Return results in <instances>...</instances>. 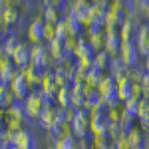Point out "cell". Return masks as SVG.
Returning <instances> with one entry per match:
<instances>
[{
    "instance_id": "32",
    "label": "cell",
    "mask_w": 149,
    "mask_h": 149,
    "mask_svg": "<svg viewBox=\"0 0 149 149\" xmlns=\"http://www.w3.org/2000/svg\"><path fill=\"white\" fill-rule=\"evenodd\" d=\"M107 137L111 139V141H117V139L125 137V131H123L121 123H109V127H107Z\"/></svg>"
},
{
    "instance_id": "28",
    "label": "cell",
    "mask_w": 149,
    "mask_h": 149,
    "mask_svg": "<svg viewBox=\"0 0 149 149\" xmlns=\"http://www.w3.org/2000/svg\"><path fill=\"white\" fill-rule=\"evenodd\" d=\"M107 119H109V123H121V119H123V103L109 105V109H107Z\"/></svg>"
},
{
    "instance_id": "45",
    "label": "cell",
    "mask_w": 149,
    "mask_h": 149,
    "mask_svg": "<svg viewBox=\"0 0 149 149\" xmlns=\"http://www.w3.org/2000/svg\"><path fill=\"white\" fill-rule=\"evenodd\" d=\"M12 64V60H10V56H6L4 52H0V72L6 68V66H10Z\"/></svg>"
},
{
    "instance_id": "47",
    "label": "cell",
    "mask_w": 149,
    "mask_h": 149,
    "mask_svg": "<svg viewBox=\"0 0 149 149\" xmlns=\"http://www.w3.org/2000/svg\"><path fill=\"white\" fill-rule=\"evenodd\" d=\"M4 133H6V129H0V143H2V139H4Z\"/></svg>"
},
{
    "instance_id": "16",
    "label": "cell",
    "mask_w": 149,
    "mask_h": 149,
    "mask_svg": "<svg viewBox=\"0 0 149 149\" xmlns=\"http://www.w3.org/2000/svg\"><path fill=\"white\" fill-rule=\"evenodd\" d=\"M133 97V81H129V78L117 81V100L119 103H125L127 100Z\"/></svg>"
},
{
    "instance_id": "13",
    "label": "cell",
    "mask_w": 149,
    "mask_h": 149,
    "mask_svg": "<svg viewBox=\"0 0 149 149\" xmlns=\"http://www.w3.org/2000/svg\"><path fill=\"white\" fill-rule=\"evenodd\" d=\"M135 46H137L139 54H141V58H147L149 56V24L143 22L141 26H139L137 34H135Z\"/></svg>"
},
{
    "instance_id": "43",
    "label": "cell",
    "mask_w": 149,
    "mask_h": 149,
    "mask_svg": "<svg viewBox=\"0 0 149 149\" xmlns=\"http://www.w3.org/2000/svg\"><path fill=\"white\" fill-rule=\"evenodd\" d=\"M42 4L44 6H54V8H60L62 10V6L66 4V0H42Z\"/></svg>"
},
{
    "instance_id": "49",
    "label": "cell",
    "mask_w": 149,
    "mask_h": 149,
    "mask_svg": "<svg viewBox=\"0 0 149 149\" xmlns=\"http://www.w3.org/2000/svg\"><path fill=\"white\" fill-rule=\"evenodd\" d=\"M143 149H149V139L145 141V145H143Z\"/></svg>"
},
{
    "instance_id": "10",
    "label": "cell",
    "mask_w": 149,
    "mask_h": 149,
    "mask_svg": "<svg viewBox=\"0 0 149 149\" xmlns=\"http://www.w3.org/2000/svg\"><path fill=\"white\" fill-rule=\"evenodd\" d=\"M10 90H12V93L16 95V100H18V102H24V100L32 93V86L28 84V80L24 78V74L20 72V74L14 78V81L10 84Z\"/></svg>"
},
{
    "instance_id": "2",
    "label": "cell",
    "mask_w": 149,
    "mask_h": 149,
    "mask_svg": "<svg viewBox=\"0 0 149 149\" xmlns=\"http://www.w3.org/2000/svg\"><path fill=\"white\" fill-rule=\"evenodd\" d=\"M90 121H92V115L86 107L76 109V117L72 121V131H74V137L76 139H93L92 137V129H90Z\"/></svg>"
},
{
    "instance_id": "34",
    "label": "cell",
    "mask_w": 149,
    "mask_h": 149,
    "mask_svg": "<svg viewBox=\"0 0 149 149\" xmlns=\"http://www.w3.org/2000/svg\"><path fill=\"white\" fill-rule=\"evenodd\" d=\"M113 143L107 135H100V137H93V149H113Z\"/></svg>"
},
{
    "instance_id": "18",
    "label": "cell",
    "mask_w": 149,
    "mask_h": 149,
    "mask_svg": "<svg viewBox=\"0 0 149 149\" xmlns=\"http://www.w3.org/2000/svg\"><path fill=\"white\" fill-rule=\"evenodd\" d=\"M86 84H74L72 86V107L81 109L86 105V92H84Z\"/></svg>"
},
{
    "instance_id": "7",
    "label": "cell",
    "mask_w": 149,
    "mask_h": 149,
    "mask_svg": "<svg viewBox=\"0 0 149 149\" xmlns=\"http://www.w3.org/2000/svg\"><path fill=\"white\" fill-rule=\"evenodd\" d=\"M119 58H121V60L125 62V66H129V68L141 66V60H143L133 40H129V42H123V44H121V52H119Z\"/></svg>"
},
{
    "instance_id": "3",
    "label": "cell",
    "mask_w": 149,
    "mask_h": 149,
    "mask_svg": "<svg viewBox=\"0 0 149 149\" xmlns=\"http://www.w3.org/2000/svg\"><path fill=\"white\" fill-rule=\"evenodd\" d=\"M46 107H48L46 97H44V93L40 92V90H32V93L24 100V109H26L28 119H36L38 121Z\"/></svg>"
},
{
    "instance_id": "24",
    "label": "cell",
    "mask_w": 149,
    "mask_h": 149,
    "mask_svg": "<svg viewBox=\"0 0 149 149\" xmlns=\"http://www.w3.org/2000/svg\"><path fill=\"white\" fill-rule=\"evenodd\" d=\"M58 68L62 70V72L68 76L70 80H74V76H76V72H78V60H76L74 56H70V58H66V60H64Z\"/></svg>"
},
{
    "instance_id": "11",
    "label": "cell",
    "mask_w": 149,
    "mask_h": 149,
    "mask_svg": "<svg viewBox=\"0 0 149 149\" xmlns=\"http://www.w3.org/2000/svg\"><path fill=\"white\" fill-rule=\"evenodd\" d=\"M22 74H24V78L28 80V84L32 86V90H40V86L44 81V76H46V70L36 66V64H30Z\"/></svg>"
},
{
    "instance_id": "27",
    "label": "cell",
    "mask_w": 149,
    "mask_h": 149,
    "mask_svg": "<svg viewBox=\"0 0 149 149\" xmlns=\"http://www.w3.org/2000/svg\"><path fill=\"white\" fill-rule=\"evenodd\" d=\"M54 107H56V105L46 107V109H44V113L40 115V119H38V125L42 127V129H46V131L54 125Z\"/></svg>"
},
{
    "instance_id": "8",
    "label": "cell",
    "mask_w": 149,
    "mask_h": 149,
    "mask_svg": "<svg viewBox=\"0 0 149 149\" xmlns=\"http://www.w3.org/2000/svg\"><path fill=\"white\" fill-rule=\"evenodd\" d=\"M44 30H46V20L40 14V16H36L34 20L28 24V30H26L28 42L30 44H42L44 42Z\"/></svg>"
},
{
    "instance_id": "31",
    "label": "cell",
    "mask_w": 149,
    "mask_h": 149,
    "mask_svg": "<svg viewBox=\"0 0 149 149\" xmlns=\"http://www.w3.org/2000/svg\"><path fill=\"white\" fill-rule=\"evenodd\" d=\"M105 32H100V34H93L92 38H88L90 40V44H92V48L95 50V54L97 52H102V50H105Z\"/></svg>"
},
{
    "instance_id": "41",
    "label": "cell",
    "mask_w": 149,
    "mask_h": 149,
    "mask_svg": "<svg viewBox=\"0 0 149 149\" xmlns=\"http://www.w3.org/2000/svg\"><path fill=\"white\" fill-rule=\"evenodd\" d=\"M76 149H93V139H78Z\"/></svg>"
},
{
    "instance_id": "40",
    "label": "cell",
    "mask_w": 149,
    "mask_h": 149,
    "mask_svg": "<svg viewBox=\"0 0 149 149\" xmlns=\"http://www.w3.org/2000/svg\"><path fill=\"white\" fill-rule=\"evenodd\" d=\"M76 46H78V38H72V36H70L68 40H66V52H68V56H74Z\"/></svg>"
},
{
    "instance_id": "15",
    "label": "cell",
    "mask_w": 149,
    "mask_h": 149,
    "mask_svg": "<svg viewBox=\"0 0 149 149\" xmlns=\"http://www.w3.org/2000/svg\"><path fill=\"white\" fill-rule=\"evenodd\" d=\"M107 74H109L115 81H119V80H123V78H127L129 66H125V62H123L119 56H115L113 60H111V66H109V70H107Z\"/></svg>"
},
{
    "instance_id": "42",
    "label": "cell",
    "mask_w": 149,
    "mask_h": 149,
    "mask_svg": "<svg viewBox=\"0 0 149 149\" xmlns=\"http://www.w3.org/2000/svg\"><path fill=\"white\" fill-rule=\"evenodd\" d=\"M93 4L103 12H107L109 8H111V0H93Z\"/></svg>"
},
{
    "instance_id": "20",
    "label": "cell",
    "mask_w": 149,
    "mask_h": 149,
    "mask_svg": "<svg viewBox=\"0 0 149 149\" xmlns=\"http://www.w3.org/2000/svg\"><path fill=\"white\" fill-rule=\"evenodd\" d=\"M20 46V38L16 34H12V36H8V38H4L2 40V44H0V52H4L6 56H10V60H12V54L16 52V48Z\"/></svg>"
},
{
    "instance_id": "48",
    "label": "cell",
    "mask_w": 149,
    "mask_h": 149,
    "mask_svg": "<svg viewBox=\"0 0 149 149\" xmlns=\"http://www.w3.org/2000/svg\"><path fill=\"white\" fill-rule=\"evenodd\" d=\"M46 149H56V145H54V143H50V145H48Z\"/></svg>"
},
{
    "instance_id": "30",
    "label": "cell",
    "mask_w": 149,
    "mask_h": 149,
    "mask_svg": "<svg viewBox=\"0 0 149 149\" xmlns=\"http://www.w3.org/2000/svg\"><path fill=\"white\" fill-rule=\"evenodd\" d=\"M16 102H18V100H16V95L12 93L10 88L0 93V109H8V107H12Z\"/></svg>"
},
{
    "instance_id": "39",
    "label": "cell",
    "mask_w": 149,
    "mask_h": 149,
    "mask_svg": "<svg viewBox=\"0 0 149 149\" xmlns=\"http://www.w3.org/2000/svg\"><path fill=\"white\" fill-rule=\"evenodd\" d=\"M54 38H56V26L46 22V30H44V42L48 44V42H52Z\"/></svg>"
},
{
    "instance_id": "38",
    "label": "cell",
    "mask_w": 149,
    "mask_h": 149,
    "mask_svg": "<svg viewBox=\"0 0 149 149\" xmlns=\"http://www.w3.org/2000/svg\"><path fill=\"white\" fill-rule=\"evenodd\" d=\"M56 36H58V38H62V40H68V38H70V32H68V26H66V20H62V22L56 24Z\"/></svg>"
},
{
    "instance_id": "19",
    "label": "cell",
    "mask_w": 149,
    "mask_h": 149,
    "mask_svg": "<svg viewBox=\"0 0 149 149\" xmlns=\"http://www.w3.org/2000/svg\"><path fill=\"white\" fill-rule=\"evenodd\" d=\"M84 92H86V109L88 111H92L93 107L97 105V103L102 102V97H100V92H97V88H93V86H88L86 84V88H84Z\"/></svg>"
},
{
    "instance_id": "33",
    "label": "cell",
    "mask_w": 149,
    "mask_h": 149,
    "mask_svg": "<svg viewBox=\"0 0 149 149\" xmlns=\"http://www.w3.org/2000/svg\"><path fill=\"white\" fill-rule=\"evenodd\" d=\"M127 78H129V81H133V84H141V81H143V78H145V70L141 68V66L129 68V74H127Z\"/></svg>"
},
{
    "instance_id": "37",
    "label": "cell",
    "mask_w": 149,
    "mask_h": 149,
    "mask_svg": "<svg viewBox=\"0 0 149 149\" xmlns=\"http://www.w3.org/2000/svg\"><path fill=\"white\" fill-rule=\"evenodd\" d=\"M137 119H145V121H149V100H141V102H139Z\"/></svg>"
},
{
    "instance_id": "17",
    "label": "cell",
    "mask_w": 149,
    "mask_h": 149,
    "mask_svg": "<svg viewBox=\"0 0 149 149\" xmlns=\"http://www.w3.org/2000/svg\"><path fill=\"white\" fill-rule=\"evenodd\" d=\"M147 135H145V131L141 129L139 125H135L129 133H127V141H129V145H131V149H139L145 145V141H147Z\"/></svg>"
},
{
    "instance_id": "5",
    "label": "cell",
    "mask_w": 149,
    "mask_h": 149,
    "mask_svg": "<svg viewBox=\"0 0 149 149\" xmlns=\"http://www.w3.org/2000/svg\"><path fill=\"white\" fill-rule=\"evenodd\" d=\"M97 92H100L102 102H105L107 105H115V103H119V100H117V81H115L109 74L103 76L102 84L97 86Z\"/></svg>"
},
{
    "instance_id": "9",
    "label": "cell",
    "mask_w": 149,
    "mask_h": 149,
    "mask_svg": "<svg viewBox=\"0 0 149 149\" xmlns=\"http://www.w3.org/2000/svg\"><path fill=\"white\" fill-rule=\"evenodd\" d=\"M12 64L20 70V72H24V70L32 64V58H30V44L20 42V46L16 48V52L12 54Z\"/></svg>"
},
{
    "instance_id": "46",
    "label": "cell",
    "mask_w": 149,
    "mask_h": 149,
    "mask_svg": "<svg viewBox=\"0 0 149 149\" xmlns=\"http://www.w3.org/2000/svg\"><path fill=\"white\" fill-rule=\"evenodd\" d=\"M0 129H6V113H4V109H0Z\"/></svg>"
},
{
    "instance_id": "4",
    "label": "cell",
    "mask_w": 149,
    "mask_h": 149,
    "mask_svg": "<svg viewBox=\"0 0 149 149\" xmlns=\"http://www.w3.org/2000/svg\"><path fill=\"white\" fill-rule=\"evenodd\" d=\"M30 58H32V64H36V66H40L44 70L54 68V58H52V52H50L46 42L30 44Z\"/></svg>"
},
{
    "instance_id": "22",
    "label": "cell",
    "mask_w": 149,
    "mask_h": 149,
    "mask_svg": "<svg viewBox=\"0 0 149 149\" xmlns=\"http://www.w3.org/2000/svg\"><path fill=\"white\" fill-rule=\"evenodd\" d=\"M111 60H113V56H109L105 50H102V52H97L95 58H93V66L107 74V70H109V66H111Z\"/></svg>"
},
{
    "instance_id": "36",
    "label": "cell",
    "mask_w": 149,
    "mask_h": 149,
    "mask_svg": "<svg viewBox=\"0 0 149 149\" xmlns=\"http://www.w3.org/2000/svg\"><path fill=\"white\" fill-rule=\"evenodd\" d=\"M100 32H103V26L97 24V22H92V24H88V26L84 28V36H86V38H92L93 34H100Z\"/></svg>"
},
{
    "instance_id": "44",
    "label": "cell",
    "mask_w": 149,
    "mask_h": 149,
    "mask_svg": "<svg viewBox=\"0 0 149 149\" xmlns=\"http://www.w3.org/2000/svg\"><path fill=\"white\" fill-rule=\"evenodd\" d=\"M141 88H143V100H149V74H145V78L141 81Z\"/></svg>"
},
{
    "instance_id": "14",
    "label": "cell",
    "mask_w": 149,
    "mask_h": 149,
    "mask_svg": "<svg viewBox=\"0 0 149 149\" xmlns=\"http://www.w3.org/2000/svg\"><path fill=\"white\" fill-rule=\"evenodd\" d=\"M16 147L20 149H38V139L30 129H20L18 135H16Z\"/></svg>"
},
{
    "instance_id": "23",
    "label": "cell",
    "mask_w": 149,
    "mask_h": 149,
    "mask_svg": "<svg viewBox=\"0 0 149 149\" xmlns=\"http://www.w3.org/2000/svg\"><path fill=\"white\" fill-rule=\"evenodd\" d=\"M66 26H68V32H70L72 38H81V36H84V24H81L76 16L66 18Z\"/></svg>"
},
{
    "instance_id": "12",
    "label": "cell",
    "mask_w": 149,
    "mask_h": 149,
    "mask_svg": "<svg viewBox=\"0 0 149 149\" xmlns=\"http://www.w3.org/2000/svg\"><path fill=\"white\" fill-rule=\"evenodd\" d=\"M90 115H92V121H90L92 137L107 135V127H109V119H107V113H90Z\"/></svg>"
},
{
    "instance_id": "1",
    "label": "cell",
    "mask_w": 149,
    "mask_h": 149,
    "mask_svg": "<svg viewBox=\"0 0 149 149\" xmlns=\"http://www.w3.org/2000/svg\"><path fill=\"white\" fill-rule=\"evenodd\" d=\"M4 113H6V129H12V131L24 129V125L30 121L24 109V102H16L12 107L4 109Z\"/></svg>"
},
{
    "instance_id": "21",
    "label": "cell",
    "mask_w": 149,
    "mask_h": 149,
    "mask_svg": "<svg viewBox=\"0 0 149 149\" xmlns=\"http://www.w3.org/2000/svg\"><path fill=\"white\" fill-rule=\"evenodd\" d=\"M42 18H44L48 24H54V26L64 20V18H62V10H60V8H54V6H44V8H42Z\"/></svg>"
},
{
    "instance_id": "35",
    "label": "cell",
    "mask_w": 149,
    "mask_h": 149,
    "mask_svg": "<svg viewBox=\"0 0 149 149\" xmlns=\"http://www.w3.org/2000/svg\"><path fill=\"white\" fill-rule=\"evenodd\" d=\"M76 143H78L76 137H60L54 145L56 149H76Z\"/></svg>"
},
{
    "instance_id": "29",
    "label": "cell",
    "mask_w": 149,
    "mask_h": 149,
    "mask_svg": "<svg viewBox=\"0 0 149 149\" xmlns=\"http://www.w3.org/2000/svg\"><path fill=\"white\" fill-rule=\"evenodd\" d=\"M103 76H105V72H102L100 68L93 66V68L88 72V76H86V84H88V86H93V88H97V86L102 84Z\"/></svg>"
},
{
    "instance_id": "26",
    "label": "cell",
    "mask_w": 149,
    "mask_h": 149,
    "mask_svg": "<svg viewBox=\"0 0 149 149\" xmlns=\"http://www.w3.org/2000/svg\"><path fill=\"white\" fill-rule=\"evenodd\" d=\"M2 18H4V24H6V26L14 28V26H18V24H20L22 12H20V10H16V8H6V12L2 14Z\"/></svg>"
},
{
    "instance_id": "25",
    "label": "cell",
    "mask_w": 149,
    "mask_h": 149,
    "mask_svg": "<svg viewBox=\"0 0 149 149\" xmlns=\"http://www.w3.org/2000/svg\"><path fill=\"white\" fill-rule=\"evenodd\" d=\"M56 105L68 109L72 107V88H60V92L56 95Z\"/></svg>"
},
{
    "instance_id": "6",
    "label": "cell",
    "mask_w": 149,
    "mask_h": 149,
    "mask_svg": "<svg viewBox=\"0 0 149 149\" xmlns=\"http://www.w3.org/2000/svg\"><path fill=\"white\" fill-rule=\"evenodd\" d=\"M127 20H129V8L125 4H111V8L105 12V26L119 28Z\"/></svg>"
}]
</instances>
